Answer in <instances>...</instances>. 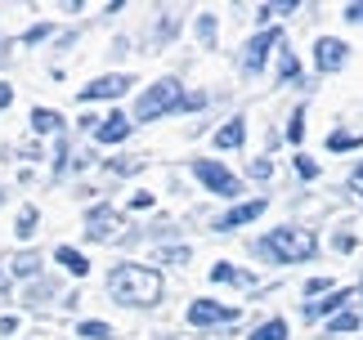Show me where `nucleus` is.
Instances as JSON below:
<instances>
[{"label":"nucleus","instance_id":"nucleus-29","mask_svg":"<svg viewBox=\"0 0 363 340\" xmlns=\"http://www.w3.org/2000/svg\"><path fill=\"white\" fill-rule=\"evenodd\" d=\"M9 98H13V90H9V85H5V81H0V108H5V103H9Z\"/></svg>","mask_w":363,"mask_h":340},{"label":"nucleus","instance_id":"nucleus-23","mask_svg":"<svg viewBox=\"0 0 363 340\" xmlns=\"http://www.w3.org/2000/svg\"><path fill=\"white\" fill-rule=\"evenodd\" d=\"M9 268H13V273H18V278H27V273H36V255H18V260H13Z\"/></svg>","mask_w":363,"mask_h":340},{"label":"nucleus","instance_id":"nucleus-3","mask_svg":"<svg viewBox=\"0 0 363 340\" xmlns=\"http://www.w3.org/2000/svg\"><path fill=\"white\" fill-rule=\"evenodd\" d=\"M184 98H189V94L179 90V81L166 76V81H157L144 98H139L135 117H139V121H152V117H162V112H171V108H184Z\"/></svg>","mask_w":363,"mask_h":340},{"label":"nucleus","instance_id":"nucleus-17","mask_svg":"<svg viewBox=\"0 0 363 340\" xmlns=\"http://www.w3.org/2000/svg\"><path fill=\"white\" fill-rule=\"evenodd\" d=\"M59 112H45V108H36L32 112V130H40V135H45V130H59Z\"/></svg>","mask_w":363,"mask_h":340},{"label":"nucleus","instance_id":"nucleus-5","mask_svg":"<svg viewBox=\"0 0 363 340\" xmlns=\"http://www.w3.org/2000/svg\"><path fill=\"white\" fill-rule=\"evenodd\" d=\"M189 322H193V327H211V322H238V309L216 305V300H193V305H189Z\"/></svg>","mask_w":363,"mask_h":340},{"label":"nucleus","instance_id":"nucleus-10","mask_svg":"<svg viewBox=\"0 0 363 340\" xmlns=\"http://www.w3.org/2000/svg\"><path fill=\"white\" fill-rule=\"evenodd\" d=\"M125 135H130V121H125L121 112H113V117H104V125H94V139H99V144H121Z\"/></svg>","mask_w":363,"mask_h":340},{"label":"nucleus","instance_id":"nucleus-27","mask_svg":"<svg viewBox=\"0 0 363 340\" xmlns=\"http://www.w3.org/2000/svg\"><path fill=\"white\" fill-rule=\"evenodd\" d=\"M130 206H135V210H148V206H152V193H135Z\"/></svg>","mask_w":363,"mask_h":340},{"label":"nucleus","instance_id":"nucleus-18","mask_svg":"<svg viewBox=\"0 0 363 340\" xmlns=\"http://www.w3.org/2000/svg\"><path fill=\"white\" fill-rule=\"evenodd\" d=\"M354 327H359V314H354V309H345V314L332 318V336H345V332H354Z\"/></svg>","mask_w":363,"mask_h":340},{"label":"nucleus","instance_id":"nucleus-28","mask_svg":"<svg viewBox=\"0 0 363 340\" xmlns=\"http://www.w3.org/2000/svg\"><path fill=\"white\" fill-rule=\"evenodd\" d=\"M345 18H350V23H363V5H350V9H345Z\"/></svg>","mask_w":363,"mask_h":340},{"label":"nucleus","instance_id":"nucleus-15","mask_svg":"<svg viewBox=\"0 0 363 340\" xmlns=\"http://www.w3.org/2000/svg\"><path fill=\"white\" fill-rule=\"evenodd\" d=\"M251 340H287V322H283V318H269V322H260Z\"/></svg>","mask_w":363,"mask_h":340},{"label":"nucleus","instance_id":"nucleus-30","mask_svg":"<svg viewBox=\"0 0 363 340\" xmlns=\"http://www.w3.org/2000/svg\"><path fill=\"white\" fill-rule=\"evenodd\" d=\"M350 183H354V193H359V197H363V166H359V170H354V179H350Z\"/></svg>","mask_w":363,"mask_h":340},{"label":"nucleus","instance_id":"nucleus-6","mask_svg":"<svg viewBox=\"0 0 363 340\" xmlns=\"http://www.w3.org/2000/svg\"><path fill=\"white\" fill-rule=\"evenodd\" d=\"M278 40H283L278 32H260L256 40H251V45H247V54H242V67H247V72H260V67H264V59H269V50L278 45Z\"/></svg>","mask_w":363,"mask_h":340},{"label":"nucleus","instance_id":"nucleus-16","mask_svg":"<svg viewBox=\"0 0 363 340\" xmlns=\"http://www.w3.org/2000/svg\"><path fill=\"white\" fill-rule=\"evenodd\" d=\"M363 144V135H350V130H332L328 135V148L332 152H345V148H359Z\"/></svg>","mask_w":363,"mask_h":340},{"label":"nucleus","instance_id":"nucleus-21","mask_svg":"<svg viewBox=\"0 0 363 340\" xmlns=\"http://www.w3.org/2000/svg\"><path fill=\"white\" fill-rule=\"evenodd\" d=\"M211 278H216V282H251V278H247V273H238L233 264H216V268H211Z\"/></svg>","mask_w":363,"mask_h":340},{"label":"nucleus","instance_id":"nucleus-25","mask_svg":"<svg viewBox=\"0 0 363 340\" xmlns=\"http://www.w3.org/2000/svg\"><path fill=\"white\" fill-rule=\"evenodd\" d=\"M198 32H202V40H206V45H211V40H216V18H211V13H202Z\"/></svg>","mask_w":363,"mask_h":340},{"label":"nucleus","instance_id":"nucleus-14","mask_svg":"<svg viewBox=\"0 0 363 340\" xmlns=\"http://www.w3.org/2000/svg\"><path fill=\"white\" fill-rule=\"evenodd\" d=\"M59 264L67 268V273H77V278L90 268V264H86V255H81V251H72V246H59Z\"/></svg>","mask_w":363,"mask_h":340},{"label":"nucleus","instance_id":"nucleus-12","mask_svg":"<svg viewBox=\"0 0 363 340\" xmlns=\"http://www.w3.org/2000/svg\"><path fill=\"white\" fill-rule=\"evenodd\" d=\"M350 300H354V291H332L328 300H314L310 309H305V314H310V318H318V314H332V309H345Z\"/></svg>","mask_w":363,"mask_h":340},{"label":"nucleus","instance_id":"nucleus-7","mask_svg":"<svg viewBox=\"0 0 363 340\" xmlns=\"http://www.w3.org/2000/svg\"><path fill=\"white\" fill-rule=\"evenodd\" d=\"M117 224H121V220H117V210H113V206H94L90 215H86V233H90V237H99V242H108V237L117 233Z\"/></svg>","mask_w":363,"mask_h":340},{"label":"nucleus","instance_id":"nucleus-8","mask_svg":"<svg viewBox=\"0 0 363 340\" xmlns=\"http://www.w3.org/2000/svg\"><path fill=\"white\" fill-rule=\"evenodd\" d=\"M125 85H130V76H99V81H90L86 90H81V103H94V98H117V94H125Z\"/></svg>","mask_w":363,"mask_h":340},{"label":"nucleus","instance_id":"nucleus-20","mask_svg":"<svg viewBox=\"0 0 363 340\" xmlns=\"http://www.w3.org/2000/svg\"><path fill=\"white\" fill-rule=\"evenodd\" d=\"M296 72H301L296 54H291V50H283V59H278V76H283V81H296Z\"/></svg>","mask_w":363,"mask_h":340},{"label":"nucleus","instance_id":"nucleus-24","mask_svg":"<svg viewBox=\"0 0 363 340\" xmlns=\"http://www.w3.org/2000/svg\"><path fill=\"white\" fill-rule=\"evenodd\" d=\"M287 139H291V144H301V139H305V112H296V117H291V125H287Z\"/></svg>","mask_w":363,"mask_h":340},{"label":"nucleus","instance_id":"nucleus-1","mask_svg":"<svg viewBox=\"0 0 363 340\" xmlns=\"http://www.w3.org/2000/svg\"><path fill=\"white\" fill-rule=\"evenodd\" d=\"M108 287H113V295H117V300H125V305H157L162 300V278L152 273V268H144V264H121V268H113Z\"/></svg>","mask_w":363,"mask_h":340},{"label":"nucleus","instance_id":"nucleus-4","mask_svg":"<svg viewBox=\"0 0 363 340\" xmlns=\"http://www.w3.org/2000/svg\"><path fill=\"white\" fill-rule=\"evenodd\" d=\"M193 175H198L211 193H220V197H238L242 193V183H238V175H229L220 162H193Z\"/></svg>","mask_w":363,"mask_h":340},{"label":"nucleus","instance_id":"nucleus-19","mask_svg":"<svg viewBox=\"0 0 363 340\" xmlns=\"http://www.w3.org/2000/svg\"><path fill=\"white\" fill-rule=\"evenodd\" d=\"M13 233H18V237H32L36 233V206H23L18 210V229H13Z\"/></svg>","mask_w":363,"mask_h":340},{"label":"nucleus","instance_id":"nucleus-13","mask_svg":"<svg viewBox=\"0 0 363 340\" xmlns=\"http://www.w3.org/2000/svg\"><path fill=\"white\" fill-rule=\"evenodd\" d=\"M242 139H247V125L242 121H229V125H220V130H216V144L220 148H238Z\"/></svg>","mask_w":363,"mask_h":340},{"label":"nucleus","instance_id":"nucleus-9","mask_svg":"<svg viewBox=\"0 0 363 340\" xmlns=\"http://www.w3.org/2000/svg\"><path fill=\"white\" fill-rule=\"evenodd\" d=\"M314 63H318V72H337V67L345 63V45H341V40H332V36H323L314 45Z\"/></svg>","mask_w":363,"mask_h":340},{"label":"nucleus","instance_id":"nucleus-2","mask_svg":"<svg viewBox=\"0 0 363 340\" xmlns=\"http://www.w3.org/2000/svg\"><path fill=\"white\" fill-rule=\"evenodd\" d=\"M314 246H318V242H314L310 229H274L269 237H264V255H274V260H283V264L310 260Z\"/></svg>","mask_w":363,"mask_h":340},{"label":"nucleus","instance_id":"nucleus-11","mask_svg":"<svg viewBox=\"0 0 363 340\" xmlns=\"http://www.w3.org/2000/svg\"><path fill=\"white\" fill-rule=\"evenodd\" d=\"M264 210V202H247V206H233L225 220H220V229H238V224H251Z\"/></svg>","mask_w":363,"mask_h":340},{"label":"nucleus","instance_id":"nucleus-26","mask_svg":"<svg viewBox=\"0 0 363 340\" xmlns=\"http://www.w3.org/2000/svg\"><path fill=\"white\" fill-rule=\"evenodd\" d=\"M296 170H301V175H305V179H314V175H318V166H314L310 157H296Z\"/></svg>","mask_w":363,"mask_h":340},{"label":"nucleus","instance_id":"nucleus-22","mask_svg":"<svg viewBox=\"0 0 363 340\" xmlns=\"http://www.w3.org/2000/svg\"><path fill=\"white\" fill-rule=\"evenodd\" d=\"M81 336H86V340H108L113 327H108V322H81Z\"/></svg>","mask_w":363,"mask_h":340}]
</instances>
